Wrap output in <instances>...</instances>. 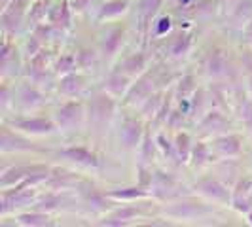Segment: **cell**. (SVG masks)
Listing matches in <instances>:
<instances>
[{
  "label": "cell",
  "mask_w": 252,
  "mask_h": 227,
  "mask_svg": "<svg viewBox=\"0 0 252 227\" xmlns=\"http://www.w3.org/2000/svg\"><path fill=\"white\" fill-rule=\"evenodd\" d=\"M114 112V101L108 95H95L89 104V119L97 127H104L108 123Z\"/></svg>",
  "instance_id": "obj_1"
},
{
  "label": "cell",
  "mask_w": 252,
  "mask_h": 227,
  "mask_svg": "<svg viewBox=\"0 0 252 227\" xmlns=\"http://www.w3.org/2000/svg\"><path fill=\"white\" fill-rule=\"evenodd\" d=\"M82 117H84V108H82V104H78V102H68V104H64L63 108L57 112V123H59L61 129L72 131V129H78V127H80Z\"/></svg>",
  "instance_id": "obj_2"
},
{
  "label": "cell",
  "mask_w": 252,
  "mask_h": 227,
  "mask_svg": "<svg viewBox=\"0 0 252 227\" xmlns=\"http://www.w3.org/2000/svg\"><path fill=\"white\" fill-rule=\"evenodd\" d=\"M25 8L27 0H13L10 8H4V13H2V27H4V30H8V32L17 30V27H19L21 19H23Z\"/></svg>",
  "instance_id": "obj_3"
},
{
  "label": "cell",
  "mask_w": 252,
  "mask_h": 227,
  "mask_svg": "<svg viewBox=\"0 0 252 227\" xmlns=\"http://www.w3.org/2000/svg\"><path fill=\"white\" fill-rule=\"evenodd\" d=\"M40 172H50L46 167H40V165H34V167H17V169H12L10 172H6L2 180H0V186L2 188H8L15 182H21L25 178L32 176V174H40Z\"/></svg>",
  "instance_id": "obj_4"
},
{
  "label": "cell",
  "mask_w": 252,
  "mask_h": 227,
  "mask_svg": "<svg viewBox=\"0 0 252 227\" xmlns=\"http://www.w3.org/2000/svg\"><path fill=\"white\" fill-rule=\"evenodd\" d=\"M154 189H156V195L161 199H169V197H175L180 193V191H177V189H180L177 182L163 172H158L154 176Z\"/></svg>",
  "instance_id": "obj_5"
},
{
  "label": "cell",
  "mask_w": 252,
  "mask_h": 227,
  "mask_svg": "<svg viewBox=\"0 0 252 227\" xmlns=\"http://www.w3.org/2000/svg\"><path fill=\"white\" fill-rule=\"evenodd\" d=\"M195 188L199 189L201 193H205L207 197H211V199H215V201H222L226 202L227 201V189L220 184V182H216L213 178H203L197 182V186Z\"/></svg>",
  "instance_id": "obj_6"
},
{
  "label": "cell",
  "mask_w": 252,
  "mask_h": 227,
  "mask_svg": "<svg viewBox=\"0 0 252 227\" xmlns=\"http://www.w3.org/2000/svg\"><path fill=\"white\" fill-rule=\"evenodd\" d=\"M61 155L78 165H86V167H97V165H99L95 153H91V151L86 150V148H80V146H78V148H66V150L61 151Z\"/></svg>",
  "instance_id": "obj_7"
},
{
  "label": "cell",
  "mask_w": 252,
  "mask_h": 227,
  "mask_svg": "<svg viewBox=\"0 0 252 227\" xmlns=\"http://www.w3.org/2000/svg\"><path fill=\"white\" fill-rule=\"evenodd\" d=\"M13 125L17 127V129H23L27 133H32V135H46V133H53L55 131V127L51 121L48 119H23V121H15Z\"/></svg>",
  "instance_id": "obj_8"
},
{
  "label": "cell",
  "mask_w": 252,
  "mask_h": 227,
  "mask_svg": "<svg viewBox=\"0 0 252 227\" xmlns=\"http://www.w3.org/2000/svg\"><path fill=\"white\" fill-rule=\"evenodd\" d=\"M161 0H142L139 6V23H140V32L144 34L148 25L152 23V17L159 10Z\"/></svg>",
  "instance_id": "obj_9"
},
{
  "label": "cell",
  "mask_w": 252,
  "mask_h": 227,
  "mask_svg": "<svg viewBox=\"0 0 252 227\" xmlns=\"http://www.w3.org/2000/svg\"><path fill=\"white\" fill-rule=\"evenodd\" d=\"M0 148L2 151H10V150H34L32 144H29L27 140L19 139L10 133L8 127H2V142H0Z\"/></svg>",
  "instance_id": "obj_10"
},
{
  "label": "cell",
  "mask_w": 252,
  "mask_h": 227,
  "mask_svg": "<svg viewBox=\"0 0 252 227\" xmlns=\"http://www.w3.org/2000/svg\"><path fill=\"white\" fill-rule=\"evenodd\" d=\"M140 133H142V125L135 119H127L124 127H122V140L126 144V148H135L140 140Z\"/></svg>",
  "instance_id": "obj_11"
},
{
  "label": "cell",
  "mask_w": 252,
  "mask_h": 227,
  "mask_svg": "<svg viewBox=\"0 0 252 227\" xmlns=\"http://www.w3.org/2000/svg\"><path fill=\"white\" fill-rule=\"evenodd\" d=\"M152 74H146L142 76L139 82H137V85L129 91V95H127V101L129 102H137L140 99H148L152 93Z\"/></svg>",
  "instance_id": "obj_12"
},
{
  "label": "cell",
  "mask_w": 252,
  "mask_h": 227,
  "mask_svg": "<svg viewBox=\"0 0 252 227\" xmlns=\"http://www.w3.org/2000/svg\"><path fill=\"white\" fill-rule=\"evenodd\" d=\"M127 10V0H112V2H106L102 6L101 13H99V19H108V17H116V15H122Z\"/></svg>",
  "instance_id": "obj_13"
},
{
  "label": "cell",
  "mask_w": 252,
  "mask_h": 227,
  "mask_svg": "<svg viewBox=\"0 0 252 227\" xmlns=\"http://www.w3.org/2000/svg\"><path fill=\"white\" fill-rule=\"evenodd\" d=\"M82 87H84V80L80 76L70 74L61 82V91H63L64 95H70V97H74L76 93H80Z\"/></svg>",
  "instance_id": "obj_14"
},
{
  "label": "cell",
  "mask_w": 252,
  "mask_h": 227,
  "mask_svg": "<svg viewBox=\"0 0 252 227\" xmlns=\"http://www.w3.org/2000/svg\"><path fill=\"white\" fill-rule=\"evenodd\" d=\"M207 68H209V72H211L213 76L226 74L227 63H226V59H224V55H222L220 51L213 53V55H211V59H209V64H207Z\"/></svg>",
  "instance_id": "obj_15"
},
{
  "label": "cell",
  "mask_w": 252,
  "mask_h": 227,
  "mask_svg": "<svg viewBox=\"0 0 252 227\" xmlns=\"http://www.w3.org/2000/svg\"><path fill=\"white\" fill-rule=\"evenodd\" d=\"M122 40H124V28H116L112 34L104 40V46H102L104 53H106V55H114L116 51L120 50Z\"/></svg>",
  "instance_id": "obj_16"
},
{
  "label": "cell",
  "mask_w": 252,
  "mask_h": 227,
  "mask_svg": "<svg viewBox=\"0 0 252 227\" xmlns=\"http://www.w3.org/2000/svg\"><path fill=\"white\" fill-rule=\"evenodd\" d=\"M108 197H114V199H126V201H131V199H140V197H146V191L140 188H126V189H114L108 193Z\"/></svg>",
  "instance_id": "obj_17"
},
{
  "label": "cell",
  "mask_w": 252,
  "mask_h": 227,
  "mask_svg": "<svg viewBox=\"0 0 252 227\" xmlns=\"http://www.w3.org/2000/svg\"><path fill=\"white\" fill-rule=\"evenodd\" d=\"M216 146L220 148V151H224L227 155H235L241 151V144L237 137H222L216 140Z\"/></svg>",
  "instance_id": "obj_18"
},
{
  "label": "cell",
  "mask_w": 252,
  "mask_h": 227,
  "mask_svg": "<svg viewBox=\"0 0 252 227\" xmlns=\"http://www.w3.org/2000/svg\"><path fill=\"white\" fill-rule=\"evenodd\" d=\"M144 64H146L144 55H142V53H137V55H131L129 59H126L124 70H126L127 74H139V72H142Z\"/></svg>",
  "instance_id": "obj_19"
},
{
  "label": "cell",
  "mask_w": 252,
  "mask_h": 227,
  "mask_svg": "<svg viewBox=\"0 0 252 227\" xmlns=\"http://www.w3.org/2000/svg\"><path fill=\"white\" fill-rule=\"evenodd\" d=\"M224 125H226V119H224L222 114H218V112L207 114V117L203 119V123H201V127L207 129V131H218V129H222Z\"/></svg>",
  "instance_id": "obj_20"
},
{
  "label": "cell",
  "mask_w": 252,
  "mask_h": 227,
  "mask_svg": "<svg viewBox=\"0 0 252 227\" xmlns=\"http://www.w3.org/2000/svg\"><path fill=\"white\" fill-rule=\"evenodd\" d=\"M127 87V78L122 74H114L110 76V80L106 82V89L114 93V95H122Z\"/></svg>",
  "instance_id": "obj_21"
},
{
  "label": "cell",
  "mask_w": 252,
  "mask_h": 227,
  "mask_svg": "<svg viewBox=\"0 0 252 227\" xmlns=\"http://www.w3.org/2000/svg\"><path fill=\"white\" fill-rule=\"evenodd\" d=\"M201 212H205V208H197V206H191V204H178V206L169 210V214L178 216V218H191V216H197Z\"/></svg>",
  "instance_id": "obj_22"
},
{
  "label": "cell",
  "mask_w": 252,
  "mask_h": 227,
  "mask_svg": "<svg viewBox=\"0 0 252 227\" xmlns=\"http://www.w3.org/2000/svg\"><path fill=\"white\" fill-rule=\"evenodd\" d=\"M175 150H177L180 161H188L189 157V137L180 133L177 137V144H175Z\"/></svg>",
  "instance_id": "obj_23"
},
{
  "label": "cell",
  "mask_w": 252,
  "mask_h": 227,
  "mask_svg": "<svg viewBox=\"0 0 252 227\" xmlns=\"http://www.w3.org/2000/svg\"><path fill=\"white\" fill-rule=\"evenodd\" d=\"M19 224H23V226H48L50 220L46 214L34 212V214H21L19 216Z\"/></svg>",
  "instance_id": "obj_24"
},
{
  "label": "cell",
  "mask_w": 252,
  "mask_h": 227,
  "mask_svg": "<svg viewBox=\"0 0 252 227\" xmlns=\"http://www.w3.org/2000/svg\"><path fill=\"white\" fill-rule=\"evenodd\" d=\"M51 23L68 27V2H66V0L63 2V6H59V8L53 12V15H51Z\"/></svg>",
  "instance_id": "obj_25"
},
{
  "label": "cell",
  "mask_w": 252,
  "mask_h": 227,
  "mask_svg": "<svg viewBox=\"0 0 252 227\" xmlns=\"http://www.w3.org/2000/svg\"><path fill=\"white\" fill-rule=\"evenodd\" d=\"M189 46H191V40H189V34H180V36L177 38V42L173 44V55H177V57H180V55H184V53H188Z\"/></svg>",
  "instance_id": "obj_26"
},
{
  "label": "cell",
  "mask_w": 252,
  "mask_h": 227,
  "mask_svg": "<svg viewBox=\"0 0 252 227\" xmlns=\"http://www.w3.org/2000/svg\"><path fill=\"white\" fill-rule=\"evenodd\" d=\"M84 197H86V201L91 202L97 210H102V208H104V199H102V195H99V193L93 189V186L84 191Z\"/></svg>",
  "instance_id": "obj_27"
},
{
  "label": "cell",
  "mask_w": 252,
  "mask_h": 227,
  "mask_svg": "<svg viewBox=\"0 0 252 227\" xmlns=\"http://www.w3.org/2000/svg\"><path fill=\"white\" fill-rule=\"evenodd\" d=\"M191 157H193V163L195 165H203L207 159H209V148H207L203 142H197V144H195V148H193Z\"/></svg>",
  "instance_id": "obj_28"
},
{
  "label": "cell",
  "mask_w": 252,
  "mask_h": 227,
  "mask_svg": "<svg viewBox=\"0 0 252 227\" xmlns=\"http://www.w3.org/2000/svg\"><path fill=\"white\" fill-rule=\"evenodd\" d=\"M159 104H161V99H159V95H150V97L146 99V104L142 106V112H144L146 115H148V117H150V115H154V114L158 112Z\"/></svg>",
  "instance_id": "obj_29"
},
{
  "label": "cell",
  "mask_w": 252,
  "mask_h": 227,
  "mask_svg": "<svg viewBox=\"0 0 252 227\" xmlns=\"http://www.w3.org/2000/svg\"><path fill=\"white\" fill-rule=\"evenodd\" d=\"M76 66V59L72 55H64L59 59V63H57V72L59 74H66V72H70L72 68Z\"/></svg>",
  "instance_id": "obj_30"
},
{
  "label": "cell",
  "mask_w": 252,
  "mask_h": 227,
  "mask_svg": "<svg viewBox=\"0 0 252 227\" xmlns=\"http://www.w3.org/2000/svg\"><path fill=\"white\" fill-rule=\"evenodd\" d=\"M46 12H48V0H40L34 4V8L31 10V15L34 21H42L46 17Z\"/></svg>",
  "instance_id": "obj_31"
},
{
  "label": "cell",
  "mask_w": 252,
  "mask_h": 227,
  "mask_svg": "<svg viewBox=\"0 0 252 227\" xmlns=\"http://www.w3.org/2000/svg\"><path fill=\"white\" fill-rule=\"evenodd\" d=\"M21 99H23V102H25V104H31V106H34L36 102H40V95H38L34 89L25 87L23 91H21Z\"/></svg>",
  "instance_id": "obj_32"
},
{
  "label": "cell",
  "mask_w": 252,
  "mask_h": 227,
  "mask_svg": "<svg viewBox=\"0 0 252 227\" xmlns=\"http://www.w3.org/2000/svg\"><path fill=\"white\" fill-rule=\"evenodd\" d=\"M154 157V142H152L150 137L144 139V146H142V159L144 161H150Z\"/></svg>",
  "instance_id": "obj_33"
},
{
  "label": "cell",
  "mask_w": 252,
  "mask_h": 227,
  "mask_svg": "<svg viewBox=\"0 0 252 227\" xmlns=\"http://www.w3.org/2000/svg\"><path fill=\"white\" fill-rule=\"evenodd\" d=\"M57 202H59V197H55V195H48L44 201L36 204L38 210H42V208H46V210H51V208H55L57 206Z\"/></svg>",
  "instance_id": "obj_34"
},
{
  "label": "cell",
  "mask_w": 252,
  "mask_h": 227,
  "mask_svg": "<svg viewBox=\"0 0 252 227\" xmlns=\"http://www.w3.org/2000/svg\"><path fill=\"white\" fill-rule=\"evenodd\" d=\"M95 61V57H93V51H80V55H78V64L80 66H89V64Z\"/></svg>",
  "instance_id": "obj_35"
},
{
  "label": "cell",
  "mask_w": 252,
  "mask_h": 227,
  "mask_svg": "<svg viewBox=\"0 0 252 227\" xmlns=\"http://www.w3.org/2000/svg\"><path fill=\"white\" fill-rule=\"evenodd\" d=\"M191 82H193V80H191L189 76H188V78H184V80L180 82V97H186V95H188V91H191V89H193Z\"/></svg>",
  "instance_id": "obj_36"
},
{
  "label": "cell",
  "mask_w": 252,
  "mask_h": 227,
  "mask_svg": "<svg viewBox=\"0 0 252 227\" xmlns=\"http://www.w3.org/2000/svg\"><path fill=\"white\" fill-rule=\"evenodd\" d=\"M139 214V210H135V208H126V210H120V212H116L114 218H120V220H129V218H133V216Z\"/></svg>",
  "instance_id": "obj_37"
},
{
  "label": "cell",
  "mask_w": 252,
  "mask_h": 227,
  "mask_svg": "<svg viewBox=\"0 0 252 227\" xmlns=\"http://www.w3.org/2000/svg\"><path fill=\"white\" fill-rule=\"evenodd\" d=\"M243 117H245L247 127L251 129V133H252V104L251 102H245V112H243Z\"/></svg>",
  "instance_id": "obj_38"
},
{
  "label": "cell",
  "mask_w": 252,
  "mask_h": 227,
  "mask_svg": "<svg viewBox=\"0 0 252 227\" xmlns=\"http://www.w3.org/2000/svg\"><path fill=\"white\" fill-rule=\"evenodd\" d=\"M169 28H171V19H169V17H163V19H159V25L156 28V32H158V34H163Z\"/></svg>",
  "instance_id": "obj_39"
},
{
  "label": "cell",
  "mask_w": 252,
  "mask_h": 227,
  "mask_svg": "<svg viewBox=\"0 0 252 227\" xmlns=\"http://www.w3.org/2000/svg\"><path fill=\"white\" fill-rule=\"evenodd\" d=\"M158 142H159V146H161V148H163V151H165V153H169V155H171V157H173V155H175V151H173V148H171V144H169V142H167V140H165V137H158Z\"/></svg>",
  "instance_id": "obj_40"
},
{
  "label": "cell",
  "mask_w": 252,
  "mask_h": 227,
  "mask_svg": "<svg viewBox=\"0 0 252 227\" xmlns=\"http://www.w3.org/2000/svg\"><path fill=\"white\" fill-rule=\"evenodd\" d=\"M127 220H120V218H110V220H104L101 222V226H126Z\"/></svg>",
  "instance_id": "obj_41"
},
{
  "label": "cell",
  "mask_w": 252,
  "mask_h": 227,
  "mask_svg": "<svg viewBox=\"0 0 252 227\" xmlns=\"http://www.w3.org/2000/svg\"><path fill=\"white\" fill-rule=\"evenodd\" d=\"M89 2H91V0H74V8L76 10H84Z\"/></svg>",
  "instance_id": "obj_42"
},
{
  "label": "cell",
  "mask_w": 252,
  "mask_h": 227,
  "mask_svg": "<svg viewBox=\"0 0 252 227\" xmlns=\"http://www.w3.org/2000/svg\"><path fill=\"white\" fill-rule=\"evenodd\" d=\"M247 38H249V42L252 44V19L251 23H249V27H247Z\"/></svg>",
  "instance_id": "obj_43"
},
{
  "label": "cell",
  "mask_w": 252,
  "mask_h": 227,
  "mask_svg": "<svg viewBox=\"0 0 252 227\" xmlns=\"http://www.w3.org/2000/svg\"><path fill=\"white\" fill-rule=\"evenodd\" d=\"M249 220H251V224H252V214H249Z\"/></svg>",
  "instance_id": "obj_44"
},
{
  "label": "cell",
  "mask_w": 252,
  "mask_h": 227,
  "mask_svg": "<svg viewBox=\"0 0 252 227\" xmlns=\"http://www.w3.org/2000/svg\"><path fill=\"white\" fill-rule=\"evenodd\" d=\"M251 82H252V80H251ZM251 85H252V84H251Z\"/></svg>",
  "instance_id": "obj_45"
}]
</instances>
